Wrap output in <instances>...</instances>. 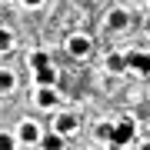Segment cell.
I'll use <instances>...</instances> for the list:
<instances>
[{"label":"cell","instance_id":"obj_6","mask_svg":"<svg viewBox=\"0 0 150 150\" xmlns=\"http://www.w3.org/2000/svg\"><path fill=\"white\" fill-rule=\"evenodd\" d=\"M87 50H90V40L87 37H74L70 40V54H87Z\"/></svg>","mask_w":150,"mask_h":150},{"label":"cell","instance_id":"obj_13","mask_svg":"<svg viewBox=\"0 0 150 150\" xmlns=\"http://www.w3.org/2000/svg\"><path fill=\"white\" fill-rule=\"evenodd\" d=\"M10 47H13V37L7 30H0V50H10Z\"/></svg>","mask_w":150,"mask_h":150},{"label":"cell","instance_id":"obj_4","mask_svg":"<svg viewBox=\"0 0 150 150\" xmlns=\"http://www.w3.org/2000/svg\"><path fill=\"white\" fill-rule=\"evenodd\" d=\"M57 130H60V134H74V130H77V117H70V113L57 117Z\"/></svg>","mask_w":150,"mask_h":150},{"label":"cell","instance_id":"obj_17","mask_svg":"<svg viewBox=\"0 0 150 150\" xmlns=\"http://www.w3.org/2000/svg\"><path fill=\"white\" fill-rule=\"evenodd\" d=\"M144 150H150V144H144Z\"/></svg>","mask_w":150,"mask_h":150},{"label":"cell","instance_id":"obj_10","mask_svg":"<svg viewBox=\"0 0 150 150\" xmlns=\"http://www.w3.org/2000/svg\"><path fill=\"white\" fill-rule=\"evenodd\" d=\"M37 103H40V107H50V103H54V90H47V87H43V90L37 93Z\"/></svg>","mask_w":150,"mask_h":150},{"label":"cell","instance_id":"obj_2","mask_svg":"<svg viewBox=\"0 0 150 150\" xmlns=\"http://www.w3.org/2000/svg\"><path fill=\"white\" fill-rule=\"evenodd\" d=\"M127 64L134 70H140V74H150V54H130Z\"/></svg>","mask_w":150,"mask_h":150},{"label":"cell","instance_id":"obj_15","mask_svg":"<svg viewBox=\"0 0 150 150\" xmlns=\"http://www.w3.org/2000/svg\"><path fill=\"white\" fill-rule=\"evenodd\" d=\"M23 4H27V7H40L43 0H23Z\"/></svg>","mask_w":150,"mask_h":150},{"label":"cell","instance_id":"obj_16","mask_svg":"<svg viewBox=\"0 0 150 150\" xmlns=\"http://www.w3.org/2000/svg\"><path fill=\"white\" fill-rule=\"evenodd\" d=\"M147 30H150V17H147Z\"/></svg>","mask_w":150,"mask_h":150},{"label":"cell","instance_id":"obj_12","mask_svg":"<svg viewBox=\"0 0 150 150\" xmlns=\"http://www.w3.org/2000/svg\"><path fill=\"white\" fill-rule=\"evenodd\" d=\"M10 87H13V74L0 70V90H10Z\"/></svg>","mask_w":150,"mask_h":150},{"label":"cell","instance_id":"obj_1","mask_svg":"<svg viewBox=\"0 0 150 150\" xmlns=\"http://www.w3.org/2000/svg\"><path fill=\"white\" fill-rule=\"evenodd\" d=\"M130 137H134V120H120L117 127H113V140L110 144L123 147V144H130Z\"/></svg>","mask_w":150,"mask_h":150},{"label":"cell","instance_id":"obj_8","mask_svg":"<svg viewBox=\"0 0 150 150\" xmlns=\"http://www.w3.org/2000/svg\"><path fill=\"white\" fill-rule=\"evenodd\" d=\"M43 150H64V140H60L57 134H50V137H43Z\"/></svg>","mask_w":150,"mask_h":150},{"label":"cell","instance_id":"obj_11","mask_svg":"<svg viewBox=\"0 0 150 150\" xmlns=\"http://www.w3.org/2000/svg\"><path fill=\"white\" fill-rule=\"evenodd\" d=\"M97 137L100 140H113V127L110 123H100V127H97Z\"/></svg>","mask_w":150,"mask_h":150},{"label":"cell","instance_id":"obj_9","mask_svg":"<svg viewBox=\"0 0 150 150\" xmlns=\"http://www.w3.org/2000/svg\"><path fill=\"white\" fill-rule=\"evenodd\" d=\"M107 67L113 70V74H117V70H127L130 64H127V57H120V54H113V57H110V64H107Z\"/></svg>","mask_w":150,"mask_h":150},{"label":"cell","instance_id":"obj_5","mask_svg":"<svg viewBox=\"0 0 150 150\" xmlns=\"http://www.w3.org/2000/svg\"><path fill=\"white\" fill-rule=\"evenodd\" d=\"M20 140H27V144H33V140H40V130L33 127V123H23V127H20Z\"/></svg>","mask_w":150,"mask_h":150},{"label":"cell","instance_id":"obj_14","mask_svg":"<svg viewBox=\"0 0 150 150\" xmlns=\"http://www.w3.org/2000/svg\"><path fill=\"white\" fill-rule=\"evenodd\" d=\"M0 150H13V137L10 134H0Z\"/></svg>","mask_w":150,"mask_h":150},{"label":"cell","instance_id":"obj_3","mask_svg":"<svg viewBox=\"0 0 150 150\" xmlns=\"http://www.w3.org/2000/svg\"><path fill=\"white\" fill-rule=\"evenodd\" d=\"M33 70H37V83H40V87H50V83L57 80V74L50 70V64H43V67H33Z\"/></svg>","mask_w":150,"mask_h":150},{"label":"cell","instance_id":"obj_7","mask_svg":"<svg viewBox=\"0 0 150 150\" xmlns=\"http://www.w3.org/2000/svg\"><path fill=\"white\" fill-rule=\"evenodd\" d=\"M110 27L123 30V27H127V13H123V10H113V13H110Z\"/></svg>","mask_w":150,"mask_h":150}]
</instances>
